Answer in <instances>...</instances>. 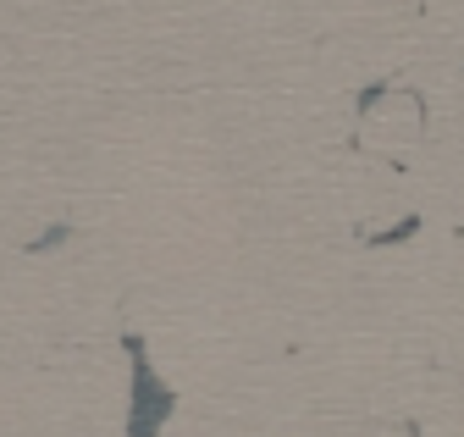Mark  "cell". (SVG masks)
<instances>
[{"instance_id": "1", "label": "cell", "mask_w": 464, "mask_h": 437, "mask_svg": "<svg viewBox=\"0 0 464 437\" xmlns=\"http://www.w3.org/2000/svg\"><path fill=\"white\" fill-rule=\"evenodd\" d=\"M122 344H128V354H133V415H128V437H155V432L171 421V410H178V393H171L166 382L150 371L144 344H139L133 333H128Z\"/></svg>"}]
</instances>
